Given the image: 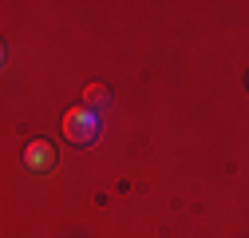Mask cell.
<instances>
[{
  "label": "cell",
  "mask_w": 249,
  "mask_h": 238,
  "mask_svg": "<svg viewBox=\"0 0 249 238\" xmlns=\"http://www.w3.org/2000/svg\"><path fill=\"white\" fill-rule=\"evenodd\" d=\"M64 135H68V143H75V147H87V143H95L99 139V111H91V107H71L68 115H64Z\"/></svg>",
  "instance_id": "1"
},
{
  "label": "cell",
  "mask_w": 249,
  "mask_h": 238,
  "mask_svg": "<svg viewBox=\"0 0 249 238\" xmlns=\"http://www.w3.org/2000/svg\"><path fill=\"white\" fill-rule=\"evenodd\" d=\"M20 159H24V167H28V171L44 175V171H52V167H55V159H59V155H55V143H48V139H32V143L24 147V155H20Z\"/></svg>",
  "instance_id": "2"
},
{
  "label": "cell",
  "mask_w": 249,
  "mask_h": 238,
  "mask_svg": "<svg viewBox=\"0 0 249 238\" xmlns=\"http://www.w3.org/2000/svg\"><path fill=\"white\" fill-rule=\"evenodd\" d=\"M107 103H111V87H107V83H87V87H83V107L103 111Z\"/></svg>",
  "instance_id": "3"
}]
</instances>
